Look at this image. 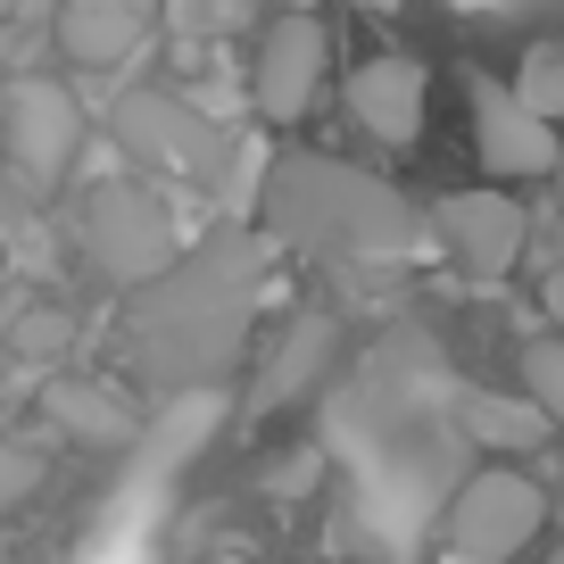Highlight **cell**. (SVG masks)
<instances>
[{"label":"cell","instance_id":"14","mask_svg":"<svg viewBox=\"0 0 564 564\" xmlns=\"http://www.w3.org/2000/svg\"><path fill=\"white\" fill-rule=\"evenodd\" d=\"M514 100L564 124V42H531V51H523V67H514Z\"/></svg>","mask_w":564,"mask_h":564},{"label":"cell","instance_id":"22","mask_svg":"<svg viewBox=\"0 0 564 564\" xmlns=\"http://www.w3.org/2000/svg\"><path fill=\"white\" fill-rule=\"evenodd\" d=\"M556 199H564V159H556Z\"/></svg>","mask_w":564,"mask_h":564},{"label":"cell","instance_id":"20","mask_svg":"<svg viewBox=\"0 0 564 564\" xmlns=\"http://www.w3.org/2000/svg\"><path fill=\"white\" fill-rule=\"evenodd\" d=\"M274 9H316V0H274Z\"/></svg>","mask_w":564,"mask_h":564},{"label":"cell","instance_id":"21","mask_svg":"<svg viewBox=\"0 0 564 564\" xmlns=\"http://www.w3.org/2000/svg\"><path fill=\"white\" fill-rule=\"evenodd\" d=\"M0 241H9V199H0Z\"/></svg>","mask_w":564,"mask_h":564},{"label":"cell","instance_id":"5","mask_svg":"<svg viewBox=\"0 0 564 564\" xmlns=\"http://www.w3.org/2000/svg\"><path fill=\"white\" fill-rule=\"evenodd\" d=\"M117 141L133 159L166 166V175H192V183H216V166L232 159V141L216 133L208 108L175 100V91H124L117 100Z\"/></svg>","mask_w":564,"mask_h":564},{"label":"cell","instance_id":"4","mask_svg":"<svg viewBox=\"0 0 564 564\" xmlns=\"http://www.w3.org/2000/svg\"><path fill=\"white\" fill-rule=\"evenodd\" d=\"M540 523H547V498H540V481L514 474V465L465 474L457 490H448V507H441L448 547L474 556V564H514L531 540H540Z\"/></svg>","mask_w":564,"mask_h":564},{"label":"cell","instance_id":"15","mask_svg":"<svg viewBox=\"0 0 564 564\" xmlns=\"http://www.w3.org/2000/svg\"><path fill=\"white\" fill-rule=\"evenodd\" d=\"M523 390H531V406L564 432V333H540L523 349Z\"/></svg>","mask_w":564,"mask_h":564},{"label":"cell","instance_id":"17","mask_svg":"<svg viewBox=\"0 0 564 564\" xmlns=\"http://www.w3.org/2000/svg\"><path fill=\"white\" fill-rule=\"evenodd\" d=\"M34 490H42V457H34V448H0V514L25 507Z\"/></svg>","mask_w":564,"mask_h":564},{"label":"cell","instance_id":"6","mask_svg":"<svg viewBox=\"0 0 564 564\" xmlns=\"http://www.w3.org/2000/svg\"><path fill=\"white\" fill-rule=\"evenodd\" d=\"M0 133H9V159H18L25 192H51L75 166V150H84V108L51 75H18V84L0 91Z\"/></svg>","mask_w":564,"mask_h":564},{"label":"cell","instance_id":"8","mask_svg":"<svg viewBox=\"0 0 564 564\" xmlns=\"http://www.w3.org/2000/svg\"><path fill=\"white\" fill-rule=\"evenodd\" d=\"M474 150H481V175L498 183H523V175H556L564 159V133L556 117H540V108L514 100V84H490V75H474Z\"/></svg>","mask_w":564,"mask_h":564},{"label":"cell","instance_id":"16","mask_svg":"<svg viewBox=\"0 0 564 564\" xmlns=\"http://www.w3.org/2000/svg\"><path fill=\"white\" fill-rule=\"evenodd\" d=\"M465 423H474V432H490L498 448H531V441H547V415H540V406H498V399H465Z\"/></svg>","mask_w":564,"mask_h":564},{"label":"cell","instance_id":"24","mask_svg":"<svg viewBox=\"0 0 564 564\" xmlns=\"http://www.w3.org/2000/svg\"><path fill=\"white\" fill-rule=\"evenodd\" d=\"M9 9H18V0H0V18H9Z\"/></svg>","mask_w":564,"mask_h":564},{"label":"cell","instance_id":"23","mask_svg":"<svg viewBox=\"0 0 564 564\" xmlns=\"http://www.w3.org/2000/svg\"><path fill=\"white\" fill-rule=\"evenodd\" d=\"M547 564H564V540H556V556H547Z\"/></svg>","mask_w":564,"mask_h":564},{"label":"cell","instance_id":"19","mask_svg":"<svg viewBox=\"0 0 564 564\" xmlns=\"http://www.w3.org/2000/svg\"><path fill=\"white\" fill-rule=\"evenodd\" d=\"M457 9H514V0H457Z\"/></svg>","mask_w":564,"mask_h":564},{"label":"cell","instance_id":"11","mask_svg":"<svg viewBox=\"0 0 564 564\" xmlns=\"http://www.w3.org/2000/svg\"><path fill=\"white\" fill-rule=\"evenodd\" d=\"M349 117L366 124L373 141H390V150H406V141H423V100H432V75H423V58H366V67H349Z\"/></svg>","mask_w":564,"mask_h":564},{"label":"cell","instance_id":"7","mask_svg":"<svg viewBox=\"0 0 564 564\" xmlns=\"http://www.w3.org/2000/svg\"><path fill=\"white\" fill-rule=\"evenodd\" d=\"M324 58H333V42H324L316 9H274V25L258 34V58H249V100H258L265 124H291L316 108L324 91Z\"/></svg>","mask_w":564,"mask_h":564},{"label":"cell","instance_id":"18","mask_svg":"<svg viewBox=\"0 0 564 564\" xmlns=\"http://www.w3.org/2000/svg\"><path fill=\"white\" fill-rule=\"evenodd\" d=\"M540 307H547V324H556V333H564V265H556V274L540 282Z\"/></svg>","mask_w":564,"mask_h":564},{"label":"cell","instance_id":"9","mask_svg":"<svg viewBox=\"0 0 564 564\" xmlns=\"http://www.w3.org/2000/svg\"><path fill=\"white\" fill-rule=\"evenodd\" d=\"M523 208H514V192H448L441 208H432V241L448 249V258L465 265L474 282H507L514 258H523Z\"/></svg>","mask_w":564,"mask_h":564},{"label":"cell","instance_id":"13","mask_svg":"<svg viewBox=\"0 0 564 564\" xmlns=\"http://www.w3.org/2000/svg\"><path fill=\"white\" fill-rule=\"evenodd\" d=\"M42 415H51L58 432L100 441V448H124V441H133V415H124L108 390H91V382H42Z\"/></svg>","mask_w":564,"mask_h":564},{"label":"cell","instance_id":"10","mask_svg":"<svg viewBox=\"0 0 564 564\" xmlns=\"http://www.w3.org/2000/svg\"><path fill=\"white\" fill-rule=\"evenodd\" d=\"M324 373H340V324L324 316V307H300V316L282 324V340L265 349L258 382H249V415L265 423V415H282V406H300Z\"/></svg>","mask_w":564,"mask_h":564},{"label":"cell","instance_id":"2","mask_svg":"<svg viewBox=\"0 0 564 564\" xmlns=\"http://www.w3.org/2000/svg\"><path fill=\"white\" fill-rule=\"evenodd\" d=\"M258 225L274 241L307 249V258H340V265H390V258H415L432 241V216H415V199L399 183L366 175L349 159H324V150L265 159Z\"/></svg>","mask_w":564,"mask_h":564},{"label":"cell","instance_id":"3","mask_svg":"<svg viewBox=\"0 0 564 564\" xmlns=\"http://www.w3.org/2000/svg\"><path fill=\"white\" fill-rule=\"evenodd\" d=\"M75 241H84V265L100 282L133 291V282H150L166 258H175V216H166V199L150 192V183L108 175V183H91V192H84Z\"/></svg>","mask_w":564,"mask_h":564},{"label":"cell","instance_id":"12","mask_svg":"<svg viewBox=\"0 0 564 564\" xmlns=\"http://www.w3.org/2000/svg\"><path fill=\"white\" fill-rule=\"evenodd\" d=\"M150 9L159 0H67L58 9V51L75 67H117L150 42Z\"/></svg>","mask_w":564,"mask_h":564},{"label":"cell","instance_id":"1","mask_svg":"<svg viewBox=\"0 0 564 564\" xmlns=\"http://www.w3.org/2000/svg\"><path fill=\"white\" fill-rule=\"evenodd\" d=\"M265 291V249L249 232H216L199 249H175L150 282H133L124 307V357L159 390H199L225 382L249 349Z\"/></svg>","mask_w":564,"mask_h":564}]
</instances>
